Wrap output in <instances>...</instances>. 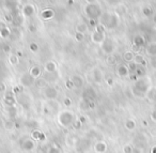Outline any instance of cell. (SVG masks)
Wrapping results in <instances>:
<instances>
[{
  "instance_id": "6da1fadb",
  "label": "cell",
  "mask_w": 156,
  "mask_h": 153,
  "mask_svg": "<svg viewBox=\"0 0 156 153\" xmlns=\"http://www.w3.org/2000/svg\"><path fill=\"white\" fill-rule=\"evenodd\" d=\"M98 20H100V24L104 26L105 29L112 30V29L117 28L119 25L120 16L117 15L115 12H106V13H103V15Z\"/></svg>"
},
{
  "instance_id": "7a4b0ae2",
  "label": "cell",
  "mask_w": 156,
  "mask_h": 153,
  "mask_svg": "<svg viewBox=\"0 0 156 153\" xmlns=\"http://www.w3.org/2000/svg\"><path fill=\"white\" fill-rule=\"evenodd\" d=\"M57 121H58V124L60 125L61 127H66L71 126L73 124V122L75 121V115H74V111L69 109H64L61 110L58 114V117H57Z\"/></svg>"
},
{
  "instance_id": "3957f363",
  "label": "cell",
  "mask_w": 156,
  "mask_h": 153,
  "mask_svg": "<svg viewBox=\"0 0 156 153\" xmlns=\"http://www.w3.org/2000/svg\"><path fill=\"white\" fill-rule=\"evenodd\" d=\"M150 88H151V84L149 78L147 77L138 78L134 84V92L137 95H145Z\"/></svg>"
},
{
  "instance_id": "277c9868",
  "label": "cell",
  "mask_w": 156,
  "mask_h": 153,
  "mask_svg": "<svg viewBox=\"0 0 156 153\" xmlns=\"http://www.w3.org/2000/svg\"><path fill=\"white\" fill-rule=\"evenodd\" d=\"M85 14L87 15V17L89 20H98L100 17L103 15V11L101 5L96 3H90V5H87L85 7Z\"/></svg>"
},
{
  "instance_id": "5b68a950",
  "label": "cell",
  "mask_w": 156,
  "mask_h": 153,
  "mask_svg": "<svg viewBox=\"0 0 156 153\" xmlns=\"http://www.w3.org/2000/svg\"><path fill=\"white\" fill-rule=\"evenodd\" d=\"M59 91L54 86H45L43 88V97L48 101H55L58 97Z\"/></svg>"
},
{
  "instance_id": "8992f818",
  "label": "cell",
  "mask_w": 156,
  "mask_h": 153,
  "mask_svg": "<svg viewBox=\"0 0 156 153\" xmlns=\"http://www.w3.org/2000/svg\"><path fill=\"white\" fill-rule=\"evenodd\" d=\"M101 47H102L103 53L109 56V55H112L113 52H115V42H113L112 39H110V38H106V39L104 40V42L101 44Z\"/></svg>"
},
{
  "instance_id": "52a82bcc",
  "label": "cell",
  "mask_w": 156,
  "mask_h": 153,
  "mask_svg": "<svg viewBox=\"0 0 156 153\" xmlns=\"http://www.w3.org/2000/svg\"><path fill=\"white\" fill-rule=\"evenodd\" d=\"M20 147H22L23 150L26 151V152H31V151H33L35 149V142L32 138H31V139L30 138H26V139H24L22 141Z\"/></svg>"
},
{
  "instance_id": "ba28073f",
  "label": "cell",
  "mask_w": 156,
  "mask_h": 153,
  "mask_svg": "<svg viewBox=\"0 0 156 153\" xmlns=\"http://www.w3.org/2000/svg\"><path fill=\"white\" fill-rule=\"evenodd\" d=\"M20 85L24 87H31L35 82V79L29 73H25L20 77Z\"/></svg>"
},
{
  "instance_id": "9c48e42d",
  "label": "cell",
  "mask_w": 156,
  "mask_h": 153,
  "mask_svg": "<svg viewBox=\"0 0 156 153\" xmlns=\"http://www.w3.org/2000/svg\"><path fill=\"white\" fill-rule=\"evenodd\" d=\"M105 39H106L105 32H100V31L94 30L91 35V41L94 44H102Z\"/></svg>"
},
{
  "instance_id": "30bf717a",
  "label": "cell",
  "mask_w": 156,
  "mask_h": 153,
  "mask_svg": "<svg viewBox=\"0 0 156 153\" xmlns=\"http://www.w3.org/2000/svg\"><path fill=\"white\" fill-rule=\"evenodd\" d=\"M69 79H71L72 82H73L74 88L80 89V88H83V85H85V80H83V76L78 75V74H75V75H73L71 78H69Z\"/></svg>"
},
{
  "instance_id": "8fae6325",
  "label": "cell",
  "mask_w": 156,
  "mask_h": 153,
  "mask_svg": "<svg viewBox=\"0 0 156 153\" xmlns=\"http://www.w3.org/2000/svg\"><path fill=\"white\" fill-rule=\"evenodd\" d=\"M22 13L25 17H31V16L34 15L35 13V7L31 3H27V5H24L22 10Z\"/></svg>"
},
{
  "instance_id": "7c38bea8",
  "label": "cell",
  "mask_w": 156,
  "mask_h": 153,
  "mask_svg": "<svg viewBox=\"0 0 156 153\" xmlns=\"http://www.w3.org/2000/svg\"><path fill=\"white\" fill-rule=\"evenodd\" d=\"M129 70H128V67L126 64H124V63H120V64H118L117 67V74L118 76H120V77H127L128 75H129Z\"/></svg>"
},
{
  "instance_id": "4fadbf2b",
  "label": "cell",
  "mask_w": 156,
  "mask_h": 153,
  "mask_svg": "<svg viewBox=\"0 0 156 153\" xmlns=\"http://www.w3.org/2000/svg\"><path fill=\"white\" fill-rule=\"evenodd\" d=\"M145 54L152 58V57H156V41L150 42L149 44L145 45Z\"/></svg>"
},
{
  "instance_id": "5bb4252c",
  "label": "cell",
  "mask_w": 156,
  "mask_h": 153,
  "mask_svg": "<svg viewBox=\"0 0 156 153\" xmlns=\"http://www.w3.org/2000/svg\"><path fill=\"white\" fill-rule=\"evenodd\" d=\"M107 149H108L107 144L105 141H103V140H100V141L95 142L93 146V150L95 153H106Z\"/></svg>"
},
{
  "instance_id": "9a60e30c",
  "label": "cell",
  "mask_w": 156,
  "mask_h": 153,
  "mask_svg": "<svg viewBox=\"0 0 156 153\" xmlns=\"http://www.w3.org/2000/svg\"><path fill=\"white\" fill-rule=\"evenodd\" d=\"M133 44H134V46H136V47L141 48L142 46H145L147 40H145V38L141 35H135L134 39H133Z\"/></svg>"
},
{
  "instance_id": "2e32d148",
  "label": "cell",
  "mask_w": 156,
  "mask_h": 153,
  "mask_svg": "<svg viewBox=\"0 0 156 153\" xmlns=\"http://www.w3.org/2000/svg\"><path fill=\"white\" fill-rule=\"evenodd\" d=\"M15 95L16 94L13 92V91H7V92L5 93V97H3L5 102L8 104V105L13 106L14 104H15Z\"/></svg>"
},
{
  "instance_id": "e0dca14e",
  "label": "cell",
  "mask_w": 156,
  "mask_h": 153,
  "mask_svg": "<svg viewBox=\"0 0 156 153\" xmlns=\"http://www.w3.org/2000/svg\"><path fill=\"white\" fill-rule=\"evenodd\" d=\"M44 70L46 73H55L57 71V63L54 60L47 61L44 65Z\"/></svg>"
},
{
  "instance_id": "ac0fdd59",
  "label": "cell",
  "mask_w": 156,
  "mask_h": 153,
  "mask_svg": "<svg viewBox=\"0 0 156 153\" xmlns=\"http://www.w3.org/2000/svg\"><path fill=\"white\" fill-rule=\"evenodd\" d=\"M55 16V11L52 9H45L42 11L41 13V17L44 20H52Z\"/></svg>"
},
{
  "instance_id": "d6986e66",
  "label": "cell",
  "mask_w": 156,
  "mask_h": 153,
  "mask_svg": "<svg viewBox=\"0 0 156 153\" xmlns=\"http://www.w3.org/2000/svg\"><path fill=\"white\" fill-rule=\"evenodd\" d=\"M93 80L95 82H98V84H101V82H103V79H104V75H103V72L101 71L98 67H95V69L93 70Z\"/></svg>"
},
{
  "instance_id": "ffe728a7",
  "label": "cell",
  "mask_w": 156,
  "mask_h": 153,
  "mask_svg": "<svg viewBox=\"0 0 156 153\" xmlns=\"http://www.w3.org/2000/svg\"><path fill=\"white\" fill-rule=\"evenodd\" d=\"M5 7L10 10L11 13L16 12L18 7V0H5Z\"/></svg>"
},
{
  "instance_id": "44dd1931",
  "label": "cell",
  "mask_w": 156,
  "mask_h": 153,
  "mask_svg": "<svg viewBox=\"0 0 156 153\" xmlns=\"http://www.w3.org/2000/svg\"><path fill=\"white\" fill-rule=\"evenodd\" d=\"M29 74H30L34 79H39L40 76L42 75L41 67H40L39 65H33V67L30 69V71H29Z\"/></svg>"
},
{
  "instance_id": "7402d4cb",
  "label": "cell",
  "mask_w": 156,
  "mask_h": 153,
  "mask_svg": "<svg viewBox=\"0 0 156 153\" xmlns=\"http://www.w3.org/2000/svg\"><path fill=\"white\" fill-rule=\"evenodd\" d=\"M133 62L137 65H141V67H147V61H145V58L140 54L135 55L134 61H133Z\"/></svg>"
},
{
  "instance_id": "603a6c76",
  "label": "cell",
  "mask_w": 156,
  "mask_h": 153,
  "mask_svg": "<svg viewBox=\"0 0 156 153\" xmlns=\"http://www.w3.org/2000/svg\"><path fill=\"white\" fill-rule=\"evenodd\" d=\"M96 97L95 91L93 90L92 88H87L83 92V97H85L87 101H91V100H94Z\"/></svg>"
},
{
  "instance_id": "cb8c5ba5",
  "label": "cell",
  "mask_w": 156,
  "mask_h": 153,
  "mask_svg": "<svg viewBox=\"0 0 156 153\" xmlns=\"http://www.w3.org/2000/svg\"><path fill=\"white\" fill-rule=\"evenodd\" d=\"M135 75L137 78H141V77H145V74H147V67H143L141 65H137L136 70H135Z\"/></svg>"
},
{
  "instance_id": "d4e9b609",
  "label": "cell",
  "mask_w": 156,
  "mask_h": 153,
  "mask_svg": "<svg viewBox=\"0 0 156 153\" xmlns=\"http://www.w3.org/2000/svg\"><path fill=\"white\" fill-rule=\"evenodd\" d=\"M124 126H125V129H127V131L133 132L135 129H136L137 123H136V121L133 120V119H128V120H126V122H125V124H124Z\"/></svg>"
},
{
  "instance_id": "484cf974",
  "label": "cell",
  "mask_w": 156,
  "mask_h": 153,
  "mask_svg": "<svg viewBox=\"0 0 156 153\" xmlns=\"http://www.w3.org/2000/svg\"><path fill=\"white\" fill-rule=\"evenodd\" d=\"M145 97H147L150 102H156V88H150V90L147 92Z\"/></svg>"
},
{
  "instance_id": "4316f807",
  "label": "cell",
  "mask_w": 156,
  "mask_h": 153,
  "mask_svg": "<svg viewBox=\"0 0 156 153\" xmlns=\"http://www.w3.org/2000/svg\"><path fill=\"white\" fill-rule=\"evenodd\" d=\"M76 32L86 35V32H88V25L85 24V23H79V24H77V26H76Z\"/></svg>"
},
{
  "instance_id": "83f0119b",
  "label": "cell",
  "mask_w": 156,
  "mask_h": 153,
  "mask_svg": "<svg viewBox=\"0 0 156 153\" xmlns=\"http://www.w3.org/2000/svg\"><path fill=\"white\" fill-rule=\"evenodd\" d=\"M46 153H62V150H61L60 146H58L57 144H52L51 146L47 149Z\"/></svg>"
},
{
  "instance_id": "f1b7e54d",
  "label": "cell",
  "mask_w": 156,
  "mask_h": 153,
  "mask_svg": "<svg viewBox=\"0 0 156 153\" xmlns=\"http://www.w3.org/2000/svg\"><path fill=\"white\" fill-rule=\"evenodd\" d=\"M134 57H135V55H134V53H133L132 50L125 52V53H124V55H123L124 61H126V62H128V63H130V62H133V61H134Z\"/></svg>"
},
{
  "instance_id": "f546056e",
  "label": "cell",
  "mask_w": 156,
  "mask_h": 153,
  "mask_svg": "<svg viewBox=\"0 0 156 153\" xmlns=\"http://www.w3.org/2000/svg\"><path fill=\"white\" fill-rule=\"evenodd\" d=\"M9 62H10V64H12V65H16L20 62V58L17 57V55L11 54L9 56Z\"/></svg>"
},
{
  "instance_id": "4dcf8cb0",
  "label": "cell",
  "mask_w": 156,
  "mask_h": 153,
  "mask_svg": "<svg viewBox=\"0 0 156 153\" xmlns=\"http://www.w3.org/2000/svg\"><path fill=\"white\" fill-rule=\"evenodd\" d=\"M10 35H11V30H10L9 27H7V28L2 29V30L0 31V37L2 38V39H8Z\"/></svg>"
},
{
  "instance_id": "1f68e13d",
  "label": "cell",
  "mask_w": 156,
  "mask_h": 153,
  "mask_svg": "<svg viewBox=\"0 0 156 153\" xmlns=\"http://www.w3.org/2000/svg\"><path fill=\"white\" fill-rule=\"evenodd\" d=\"M141 11H142L143 15L147 16V17H150L151 15H153V10H152L150 7H143Z\"/></svg>"
},
{
  "instance_id": "d6a6232c",
  "label": "cell",
  "mask_w": 156,
  "mask_h": 153,
  "mask_svg": "<svg viewBox=\"0 0 156 153\" xmlns=\"http://www.w3.org/2000/svg\"><path fill=\"white\" fill-rule=\"evenodd\" d=\"M115 13L117 14V15H119V16L124 15V14L126 13V8H125V5H119V7L117 8V10H115Z\"/></svg>"
},
{
  "instance_id": "836d02e7",
  "label": "cell",
  "mask_w": 156,
  "mask_h": 153,
  "mask_svg": "<svg viewBox=\"0 0 156 153\" xmlns=\"http://www.w3.org/2000/svg\"><path fill=\"white\" fill-rule=\"evenodd\" d=\"M41 135H42V132L39 131V129H34L31 134V137H32L33 140H40L41 138Z\"/></svg>"
},
{
  "instance_id": "e575fe53",
  "label": "cell",
  "mask_w": 156,
  "mask_h": 153,
  "mask_svg": "<svg viewBox=\"0 0 156 153\" xmlns=\"http://www.w3.org/2000/svg\"><path fill=\"white\" fill-rule=\"evenodd\" d=\"M29 49H30L32 53H37L40 49V47H39V45H37V43L32 42V43H30V45H29Z\"/></svg>"
},
{
  "instance_id": "d590c367",
  "label": "cell",
  "mask_w": 156,
  "mask_h": 153,
  "mask_svg": "<svg viewBox=\"0 0 156 153\" xmlns=\"http://www.w3.org/2000/svg\"><path fill=\"white\" fill-rule=\"evenodd\" d=\"M107 63L108 64H115L117 63V58H115V55H109L108 58H107Z\"/></svg>"
},
{
  "instance_id": "8d00e7d4",
  "label": "cell",
  "mask_w": 156,
  "mask_h": 153,
  "mask_svg": "<svg viewBox=\"0 0 156 153\" xmlns=\"http://www.w3.org/2000/svg\"><path fill=\"white\" fill-rule=\"evenodd\" d=\"M72 125H73V127L75 129H79L81 126H83V123H81V121L79 120V119H75V121H74Z\"/></svg>"
},
{
  "instance_id": "74e56055",
  "label": "cell",
  "mask_w": 156,
  "mask_h": 153,
  "mask_svg": "<svg viewBox=\"0 0 156 153\" xmlns=\"http://www.w3.org/2000/svg\"><path fill=\"white\" fill-rule=\"evenodd\" d=\"M75 40L77 42H83V40H85V35H83V33L76 32L75 33Z\"/></svg>"
},
{
  "instance_id": "f35d334b",
  "label": "cell",
  "mask_w": 156,
  "mask_h": 153,
  "mask_svg": "<svg viewBox=\"0 0 156 153\" xmlns=\"http://www.w3.org/2000/svg\"><path fill=\"white\" fill-rule=\"evenodd\" d=\"M72 103H73V102H72V100L69 99V97H66L63 99V105H64L65 107H69V106H72Z\"/></svg>"
},
{
  "instance_id": "ab89813d",
  "label": "cell",
  "mask_w": 156,
  "mask_h": 153,
  "mask_svg": "<svg viewBox=\"0 0 156 153\" xmlns=\"http://www.w3.org/2000/svg\"><path fill=\"white\" fill-rule=\"evenodd\" d=\"M87 107L90 108V109H94V108H95V100L87 101Z\"/></svg>"
},
{
  "instance_id": "60d3db41",
  "label": "cell",
  "mask_w": 156,
  "mask_h": 153,
  "mask_svg": "<svg viewBox=\"0 0 156 153\" xmlns=\"http://www.w3.org/2000/svg\"><path fill=\"white\" fill-rule=\"evenodd\" d=\"M133 147L130 146V144H126V146H124L123 148V152L124 153H133Z\"/></svg>"
},
{
  "instance_id": "b9f144b4",
  "label": "cell",
  "mask_w": 156,
  "mask_h": 153,
  "mask_svg": "<svg viewBox=\"0 0 156 153\" xmlns=\"http://www.w3.org/2000/svg\"><path fill=\"white\" fill-rule=\"evenodd\" d=\"M7 92V86L3 82H0V93Z\"/></svg>"
},
{
  "instance_id": "7bdbcfd3",
  "label": "cell",
  "mask_w": 156,
  "mask_h": 153,
  "mask_svg": "<svg viewBox=\"0 0 156 153\" xmlns=\"http://www.w3.org/2000/svg\"><path fill=\"white\" fill-rule=\"evenodd\" d=\"M65 87H66L69 90H72V89H74V85H73V82H72L71 79H67L66 82H65Z\"/></svg>"
},
{
  "instance_id": "ee69618b",
  "label": "cell",
  "mask_w": 156,
  "mask_h": 153,
  "mask_svg": "<svg viewBox=\"0 0 156 153\" xmlns=\"http://www.w3.org/2000/svg\"><path fill=\"white\" fill-rule=\"evenodd\" d=\"M2 49H3V52H5V54H10V52H11V46L8 45V44H5V45H3V47H2Z\"/></svg>"
},
{
  "instance_id": "f6af8a7d",
  "label": "cell",
  "mask_w": 156,
  "mask_h": 153,
  "mask_svg": "<svg viewBox=\"0 0 156 153\" xmlns=\"http://www.w3.org/2000/svg\"><path fill=\"white\" fill-rule=\"evenodd\" d=\"M89 25L91 27H93V28H95V27L98 25V20H89Z\"/></svg>"
},
{
  "instance_id": "bcb514c9",
  "label": "cell",
  "mask_w": 156,
  "mask_h": 153,
  "mask_svg": "<svg viewBox=\"0 0 156 153\" xmlns=\"http://www.w3.org/2000/svg\"><path fill=\"white\" fill-rule=\"evenodd\" d=\"M136 67H137V64H135L134 62H130L129 65H128V70H129V72H135Z\"/></svg>"
},
{
  "instance_id": "7dc6e473",
  "label": "cell",
  "mask_w": 156,
  "mask_h": 153,
  "mask_svg": "<svg viewBox=\"0 0 156 153\" xmlns=\"http://www.w3.org/2000/svg\"><path fill=\"white\" fill-rule=\"evenodd\" d=\"M150 118H151V120L153 121V122L156 123V109H154L153 111L151 112V115H150Z\"/></svg>"
},
{
  "instance_id": "c3c4849f",
  "label": "cell",
  "mask_w": 156,
  "mask_h": 153,
  "mask_svg": "<svg viewBox=\"0 0 156 153\" xmlns=\"http://www.w3.org/2000/svg\"><path fill=\"white\" fill-rule=\"evenodd\" d=\"M28 30L30 31V32H32V33H34L35 31H37V27H35V25H33V24H30L28 26Z\"/></svg>"
},
{
  "instance_id": "681fc988",
  "label": "cell",
  "mask_w": 156,
  "mask_h": 153,
  "mask_svg": "<svg viewBox=\"0 0 156 153\" xmlns=\"http://www.w3.org/2000/svg\"><path fill=\"white\" fill-rule=\"evenodd\" d=\"M150 64H151L154 69H156V57H152V58L150 59Z\"/></svg>"
},
{
  "instance_id": "f907efd6",
  "label": "cell",
  "mask_w": 156,
  "mask_h": 153,
  "mask_svg": "<svg viewBox=\"0 0 156 153\" xmlns=\"http://www.w3.org/2000/svg\"><path fill=\"white\" fill-rule=\"evenodd\" d=\"M13 124H14V123L12 122V121H8V122H5V129H13Z\"/></svg>"
},
{
  "instance_id": "816d5d0a",
  "label": "cell",
  "mask_w": 156,
  "mask_h": 153,
  "mask_svg": "<svg viewBox=\"0 0 156 153\" xmlns=\"http://www.w3.org/2000/svg\"><path fill=\"white\" fill-rule=\"evenodd\" d=\"M106 84L108 85V86H112V85H113V79L111 77H108L106 79Z\"/></svg>"
},
{
  "instance_id": "f5cc1de1",
  "label": "cell",
  "mask_w": 156,
  "mask_h": 153,
  "mask_svg": "<svg viewBox=\"0 0 156 153\" xmlns=\"http://www.w3.org/2000/svg\"><path fill=\"white\" fill-rule=\"evenodd\" d=\"M7 24H5V22H1L0 20V31L2 30V29H5V28H7Z\"/></svg>"
},
{
  "instance_id": "db71d44e",
  "label": "cell",
  "mask_w": 156,
  "mask_h": 153,
  "mask_svg": "<svg viewBox=\"0 0 156 153\" xmlns=\"http://www.w3.org/2000/svg\"><path fill=\"white\" fill-rule=\"evenodd\" d=\"M5 18H7L8 22H12V23H13V15H12V13L11 14H8V15L5 16Z\"/></svg>"
},
{
  "instance_id": "11a10c76",
  "label": "cell",
  "mask_w": 156,
  "mask_h": 153,
  "mask_svg": "<svg viewBox=\"0 0 156 153\" xmlns=\"http://www.w3.org/2000/svg\"><path fill=\"white\" fill-rule=\"evenodd\" d=\"M133 153H142V151L139 148H134L133 149Z\"/></svg>"
},
{
  "instance_id": "9f6ffc18",
  "label": "cell",
  "mask_w": 156,
  "mask_h": 153,
  "mask_svg": "<svg viewBox=\"0 0 156 153\" xmlns=\"http://www.w3.org/2000/svg\"><path fill=\"white\" fill-rule=\"evenodd\" d=\"M85 1L87 2V5H90V3H96L98 0H85Z\"/></svg>"
},
{
  "instance_id": "6f0895ef",
  "label": "cell",
  "mask_w": 156,
  "mask_h": 153,
  "mask_svg": "<svg viewBox=\"0 0 156 153\" xmlns=\"http://www.w3.org/2000/svg\"><path fill=\"white\" fill-rule=\"evenodd\" d=\"M78 119H79V120H80V121H81V123H83H83H85V122H86V118H85V117H83V116L79 117V118H78Z\"/></svg>"
},
{
  "instance_id": "680465c9",
  "label": "cell",
  "mask_w": 156,
  "mask_h": 153,
  "mask_svg": "<svg viewBox=\"0 0 156 153\" xmlns=\"http://www.w3.org/2000/svg\"><path fill=\"white\" fill-rule=\"evenodd\" d=\"M151 153H156V146H153V147H152Z\"/></svg>"
},
{
  "instance_id": "91938a15",
  "label": "cell",
  "mask_w": 156,
  "mask_h": 153,
  "mask_svg": "<svg viewBox=\"0 0 156 153\" xmlns=\"http://www.w3.org/2000/svg\"><path fill=\"white\" fill-rule=\"evenodd\" d=\"M142 125H143V126H147V120H142Z\"/></svg>"
},
{
  "instance_id": "94428289",
  "label": "cell",
  "mask_w": 156,
  "mask_h": 153,
  "mask_svg": "<svg viewBox=\"0 0 156 153\" xmlns=\"http://www.w3.org/2000/svg\"><path fill=\"white\" fill-rule=\"evenodd\" d=\"M44 139H45V134L42 133V135H41V138H40V140H44Z\"/></svg>"
},
{
  "instance_id": "6125c7cd",
  "label": "cell",
  "mask_w": 156,
  "mask_h": 153,
  "mask_svg": "<svg viewBox=\"0 0 156 153\" xmlns=\"http://www.w3.org/2000/svg\"><path fill=\"white\" fill-rule=\"evenodd\" d=\"M153 22H154V24L156 25V13L153 14Z\"/></svg>"
},
{
  "instance_id": "be15d7a7",
  "label": "cell",
  "mask_w": 156,
  "mask_h": 153,
  "mask_svg": "<svg viewBox=\"0 0 156 153\" xmlns=\"http://www.w3.org/2000/svg\"><path fill=\"white\" fill-rule=\"evenodd\" d=\"M67 3L69 5H73V0H67Z\"/></svg>"
},
{
  "instance_id": "e7e4bbea",
  "label": "cell",
  "mask_w": 156,
  "mask_h": 153,
  "mask_svg": "<svg viewBox=\"0 0 156 153\" xmlns=\"http://www.w3.org/2000/svg\"><path fill=\"white\" fill-rule=\"evenodd\" d=\"M154 29H155V31H156V25H155V27H154Z\"/></svg>"
}]
</instances>
